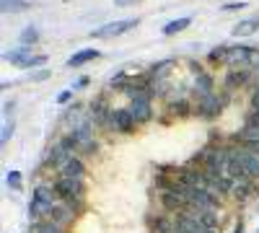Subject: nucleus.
I'll return each instance as SVG.
<instances>
[{
	"instance_id": "obj_8",
	"label": "nucleus",
	"mask_w": 259,
	"mask_h": 233,
	"mask_svg": "<svg viewBox=\"0 0 259 233\" xmlns=\"http://www.w3.org/2000/svg\"><path fill=\"white\" fill-rule=\"evenodd\" d=\"M239 153H241V158H244V163H246L249 176H251V179H259V153L251 151V148H246L244 143L239 145Z\"/></svg>"
},
{
	"instance_id": "obj_20",
	"label": "nucleus",
	"mask_w": 259,
	"mask_h": 233,
	"mask_svg": "<svg viewBox=\"0 0 259 233\" xmlns=\"http://www.w3.org/2000/svg\"><path fill=\"white\" fill-rule=\"evenodd\" d=\"M0 8H3V13H13V11H26L29 3L26 0H0Z\"/></svg>"
},
{
	"instance_id": "obj_4",
	"label": "nucleus",
	"mask_w": 259,
	"mask_h": 233,
	"mask_svg": "<svg viewBox=\"0 0 259 233\" xmlns=\"http://www.w3.org/2000/svg\"><path fill=\"white\" fill-rule=\"evenodd\" d=\"M3 60L6 62H11V65H18V68H41L47 62V57L45 55H31V52H26V50H16V52H6L3 55Z\"/></svg>"
},
{
	"instance_id": "obj_2",
	"label": "nucleus",
	"mask_w": 259,
	"mask_h": 233,
	"mask_svg": "<svg viewBox=\"0 0 259 233\" xmlns=\"http://www.w3.org/2000/svg\"><path fill=\"white\" fill-rule=\"evenodd\" d=\"M55 192L57 197L65 202V205H70V207H78L83 202V179H57L55 181Z\"/></svg>"
},
{
	"instance_id": "obj_26",
	"label": "nucleus",
	"mask_w": 259,
	"mask_h": 233,
	"mask_svg": "<svg viewBox=\"0 0 259 233\" xmlns=\"http://www.w3.org/2000/svg\"><path fill=\"white\" fill-rule=\"evenodd\" d=\"M50 78V70L45 68V70H34L31 75H29V80H34V83H41V80H47Z\"/></svg>"
},
{
	"instance_id": "obj_23",
	"label": "nucleus",
	"mask_w": 259,
	"mask_h": 233,
	"mask_svg": "<svg viewBox=\"0 0 259 233\" xmlns=\"http://www.w3.org/2000/svg\"><path fill=\"white\" fill-rule=\"evenodd\" d=\"M13 130H16V124H13V119H6V122H3V135H0V143L6 145V143H8L11 137H13Z\"/></svg>"
},
{
	"instance_id": "obj_29",
	"label": "nucleus",
	"mask_w": 259,
	"mask_h": 233,
	"mask_svg": "<svg viewBox=\"0 0 259 233\" xmlns=\"http://www.w3.org/2000/svg\"><path fill=\"white\" fill-rule=\"evenodd\" d=\"M171 109L179 112V114H184V112H187V104H184V101H182V104H171Z\"/></svg>"
},
{
	"instance_id": "obj_13",
	"label": "nucleus",
	"mask_w": 259,
	"mask_h": 233,
	"mask_svg": "<svg viewBox=\"0 0 259 233\" xmlns=\"http://www.w3.org/2000/svg\"><path fill=\"white\" fill-rule=\"evenodd\" d=\"M99 57H101V52H99V50H80V52H75V55L68 60V68H83L85 62L99 60Z\"/></svg>"
},
{
	"instance_id": "obj_24",
	"label": "nucleus",
	"mask_w": 259,
	"mask_h": 233,
	"mask_svg": "<svg viewBox=\"0 0 259 233\" xmlns=\"http://www.w3.org/2000/svg\"><path fill=\"white\" fill-rule=\"evenodd\" d=\"M226 52H228V47H215V50L207 55V60H210V62H223Z\"/></svg>"
},
{
	"instance_id": "obj_32",
	"label": "nucleus",
	"mask_w": 259,
	"mask_h": 233,
	"mask_svg": "<svg viewBox=\"0 0 259 233\" xmlns=\"http://www.w3.org/2000/svg\"><path fill=\"white\" fill-rule=\"evenodd\" d=\"M233 233H244V225L239 223V225H236V228H233Z\"/></svg>"
},
{
	"instance_id": "obj_33",
	"label": "nucleus",
	"mask_w": 259,
	"mask_h": 233,
	"mask_svg": "<svg viewBox=\"0 0 259 233\" xmlns=\"http://www.w3.org/2000/svg\"><path fill=\"white\" fill-rule=\"evenodd\" d=\"M254 65H256V73H259V60H256V62H254Z\"/></svg>"
},
{
	"instance_id": "obj_19",
	"label": "nucleus",
	"mask_w": 259,
	"mask_h": 233,
	"mask_svg": "<svg viewBox=\"0 0 259 233\" xmlns=\"http://www.w3.org/2000/svg\"><path fill=\"white\" fill-rule=\"evenodd\" d=\"M189 24H192V18H189V16H184V18H179V21H171V24H166V26H163V34H166V36L179 34V31H184Z\"/></svg>"
},
{
	"instance_id": "obj_9",
	"label": "nucleus",
	"mask_w": 259,
	"mask_h": 233,
	"mask_svg": "<svg viewBox=\"0 0 259 233\" xmlns=\"http://www.w3.org/2000/svg\"><path fill=\"white\" fill-rule=\"evenodd\" d=\"M187 215H192L197 223H202L205 228H210V230H218V215H215V210H184Z\"/></svg>"
},
{
	"instance_id": "obj_11",
	"label": "nucleus",
	"mask_w": 259,
	"mask_h": 233,
	"mask_svg": "<svg viewBox=\"0 0 259 233\" xmlns=\"http://www.w3.org/2000/svg\"><path fill=\"white\" fill-rule=\"evenodd\" d=\"M50 220L57 223V225L70 223V220H73V207H70V205H65V202H57V205L52 207V213H50Z\"/></svg>"
},
{
	"instance_id": "obj_3",
	"label": "nucleus",
	"mask_w": 259,
	"mask_h": 233,
	"mask_svg": "<svg viewBox=\"0 0 259 233\" xmlns=\"http://www.w3.org/2000/svg\"><path fill=\"white\" fill-rule=\"evenodd\" d=\"M256 60H259V52L251 50V47H246V44L228 47V52H226V57H223V62H226V65H231V68H244V65H249V62H256Z\"/></svg>"
},
{
	"instance_id": "obj_30",
	"label": "nucleus",
	"mask_w": 259,
	"mask_h": 233,
	"mask_svg": "<svg viewBox=\"0 0 259 233\" xmlns=\"http://www.w3.org/2000/svg\"><path fill=\"white\" fill-rule=\"evenodd\" d=\"M133 3H138V0H114V6H122V8L124 6H133Z\"/></svg>"
},
{
	"instance_id": "obj_27",
	"label": "nucleus",
	"mask_w": 259,
	"mask_h": 233,
	"mask_svg": "<svg viewBox=\"0 0 259 233\" xmlns=\"http://www.w3.org/2000/svg\"><path fill=\"white\" fill-rule=\"evenodd\" d=\"M70 96H73V88H70V91H62V94L57 96V104H68V101H70Z\"/></svg>"
},
{
	"instance_id": "obj_25",
	"label": "nucleus",
	"mask_w": 259,
	"mask_h": 233,
	"mask_svg": "<svg viewBox=\"0 0 259 233\" xmlns=\"http://www.w3.org/2000/svg\"><path fill=\"white\" fill-rule=\"evenodd\" d=\"M6 181H8L11 189H21V171H8Z\"/></svg>"
},
{
	"instance_id": "obj_15",
	"label": "nucleus",
	"mask_w": 259,
	"mask_h": 233,
	"mask_svg": "<svg viewBox=\"0 0 259 233\" xmlns=\"http://www.w3.org/2000/svg\"><path fill=\"white\" fill-rule=\"evenodd\" d=\"M249 75H251V73H249L246 68H241V70H231V73L226 75V86H228V88H236V86H244V83L249 80Z\"/></svg>"
},
{
	"instance_id": "obj_7",
	"label": "nucleus",
	"mask_w": 259,
	"mask_h": 233,
	"mask_svg": "<svg viewBox=\"0 0 259 233\" xmlns=\"http://www.w3.org/2000/svg\"><path fill=\"white\" fill-rule=\"evenodd\" d=\"M174 225H177L182 233H218V230H210V228H205L202 223H197L192 215H187L184 210H179V213H177Z\"/></svg>"
},
{
	"instance_id": "obj_14",
	"label": "nucleus",
	"mask_w": 259,
	"mask_h": 233,
	"mask_svg": "<svg viewBox=\"0 0 259 233\" xmlns=\"http://www.w3.org/2000/svg\"><path fill=\"white\" fill-rule=\"evenodd\" d=\"M256 29H259V16L246 18V21H239V24L233 26V36H251Z\"/></svg>"
},
{
	"instance_id": "obj_31",
	"label": "nucleus",
	"mask_w": 259,
	"mask_h": 233,
	"mask_svg": "<svg viewBox=\"0 0 259 233\" xmlns=\"http://www.w3.org/2000/svg\"><path fill=\"white\" fill-rule=\"evenodd\" d=\"M233 8H244V3H228L226 11H233Z\"/></svg>"
},
{
	"instance_id": "obj_22",
	"label": "nucleus",
	"mask_w": 259,
	"mask_h": 233,
	"mask_svg": "<svg viewBox=\"0 0 259 233\" xmlns=\"http://www.w3.org/2000/svg\"><path fill=\"white\" fill-rule=\"evenodd\" d=\"M36 233H62V225L47 220V223H39V225H36Z\"/></svg>"
},
{
	"instance_id": "obj_21",
	"label": "nucleus",
	"mask_w": 259,
	"mask_h": 233,
	"mask_svg": "<svg viewBox=\"0 0 259 233\" xmlns=\"http://www.w3.org/2000/svg\"><path fill=\"white\" fill-rule=\"evenodd\" d=\"M18 41H21V44H24V47H29V44H36V41H39V31H36L34 26H26L24 31H21Z\"/></svg>"
},
{
	"instance_id": "obj_5",
	"label": "nucleus",
	"mask_w": 259,
	"mask_h": 233,
	"mask_svg": "<svg viewBox=\"0 0 259 233\" xmlns=\"http://www.w3.org/2000/svg\"><path fill=\"white\" fill-rule=\"evenodd\" d=\"M138 26V18H124V21H112V24H104L101 29L94 31V39H114L130 29Z\"/></svg>"
},
{
	"instance_id": "obj_6",
	"label": "nucleus",
	"mask_w": 259,
	"mask_h": 233,
	"mask_svg": "<svg viewBox=\"0 0 259 233\" xmlns=\"http://www.w3.org/2000/svg\"><path fill=\"white\" fill-rule=\"evenodd\" d=\"M135 117L130 114V109H114L109 112V127L117 132H133V127H135Z\"/></svg>"
},
{
	"instance_id": "obj_12",
	"label": "nucleus",
	"mask_w": 259,
	"mask_h": 233,
	"mask_svg": "<svg viewBox=\"0 0 259 233\" xmlns=\"http://www.w3.org/2000/svg\"><path fill=\"white\" fill-rule=\"evenodd\" d=\"M221 107H223V104H221L218 99H215V96L210 94V96H202V99H200V104H197V112H200L202 117H215V114L221 112Z\"/></svg>"
},
{
	"instance_id": "obj_18",
	"label": "nucleus",
	"mask_w": 259,
	"mask_h": 233,
	"mask_svg": "<svg viewBox=\"0 0 259 233\" xmlns=\"http://www.w3.org/2000/svg\"><path fill=\"white\" fill-rule=\"evenodd\" d=\"M241 143H244V145L259 143V124H244V130H241Z\"/></svg>"
},
{
	"instance_id": "obj_10",
	"label": "nucleus",
	"mask_w": 259,
	"mask_h": 233,
	"mask_svg": "<svg viewBox=\"0 0 259 233\" xmlns=\"http://www.w3.org/2000/svg\"><path fill=\"white\" fill-rule=\"evenodd\" d=\"M57 174H60L62 179H83V176H85V168H83L80 158H70L65 166L57 168Z\"/></svg>"
},
{
	"instance_id": "obj_17",
	"label": "nucleus",
	"mask_w": 259,
	"mask_h": 233,
	"mask_svg": "<svg viewBox=\"0 0 259 233\" xmlns=\"http://www.w3.org/2000/svg\"><path fill=\"white\" fill-rule=\"evenodd\" d=\"M174 65H177L174 60H163V62H158V65L153 68V73H150V78H153V80H166V75L174 70Z\"/></svg>"
},
{
	"instance_id": "obj_16",
	"label": "nucleus",
	"mask_w": 259,
	"mask_h": 233,
	"mask_svg": "<svg viewBox=\"0 0 259 233\" xmlns=\"http://www.w3.org/2000/svg\"><path fill=\"white\" fill-rule=\"evenodd\" d=\"M194 91L200 96H210L212 94V78L205 73H197V78H194Z\"/></svg>"
},
{
	"instance_id": "obj_28",
	"label": "nucleus",
	"mask_w": 259,
	"mask_h": 233,
	"mask_svg": "<svg viewBox=\"0 0 259 233\" xmlns=\"http://www.w3.org/2000/svg\"><path fill=\"white\" fill-rule=\"evenodd\" d=\"M89 80H91V78H85V75H83V78H78L73 88H85V86H89Z\"/></svg>"
},
{
	"instance_id": "obj_1",
	"label": "nucleus",
	"mask_w": 259,
	"mask_h": 233,
	"mask_svg": "<svg viewBox=\"0 0 259 233\" xmlns=\"http://www.w3.org/2000/svg\"><path fill=\"white\" fill-rule=\"evenodd\" d=\"M57 205V192L55 187H47V184H36L34 192H31V205H29V215L39 223L45 215L52 213V207Z\"/></svg>"
}]
</instances>
